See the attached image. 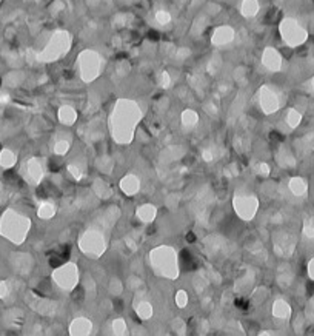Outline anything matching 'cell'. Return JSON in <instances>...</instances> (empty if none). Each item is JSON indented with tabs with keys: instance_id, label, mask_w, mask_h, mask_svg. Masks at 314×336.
Wrapping results in <instances>:
<instances>
[{
	"instance_id": "6da1fadb",
	"label": "cell",
	"mask_w": 314,
	"mask_h": 336,
	"mask_svg": "<svg viewBox=\"0 0 314 336\" xmlns=\"http://www.w3.org/2000/svg\"><path fill=\"white\" fill-rule=\"evenodd\" d=\"M0 164L3 167H11L13 164V156L9 151H2V156H0Z\"/></svg>"
},
{
	"instance_id": "7a4b0ae2",
	"label": "cell",
	"mask_w": 314,
	"mask_h": 336,
	"mask_svg": "<svg viewBox=\"0 0 314 336\" xmlns=\"http://www.w3.org/2000/svg\"><path fill=\"white\" fill-rule=\"evenodd\" d=\"M149 39H151V40H157V39H159V34H156V33H149Z\"/></svg>"
}]
</instances>
